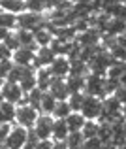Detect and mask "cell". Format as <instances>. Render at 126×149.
Instances as JSON below:
<instances>
[{
	"label": "cell",
	"instance_id": "1",
	"mask_svg": "<svg viewBox=\"0 0 126 149\" xmlns=\"http://www.w3.org/2000/svg\"><path fill=\"white\" fill-rule=\"evenodd\" d=\"M123 115V102L117 100L113 95L104 98V108H102V115H100V123H113L115 119Z\"/></svg>",
	"mask_w": 126,
	"mask_h": 149
},
{
	"label": "cell",
	"instance_id": "2",
	"mask_svg": "<svg viewBox=\"0 0 126 149\" xmlns=\"http://www.w3.org/2000/svg\"><path fill=\"white\" fill-rule=\"evenodd\" d=\"M38 117H40V111L36 108H32L30 104H19L17 106V113H15V125H21L25 128H32L36 125Z\"/></svg>",
	"mask_w": 126,
	"mask_h": 149
},
{
	"label": "cell",
	"instance_id": "3",
	"mask_svg": "<svg viewBox=\"0 0 126 149\" xmlns=\"http://www.w3.org/2000/svg\"><path fill=\"white\" fill-rule=\"evenodd\" d=\"M47 23V17L43 13H36V11H28L25 10L23 13L17 15V26L19 29H26V30H36L43 26Z\"/></svg>",
	"mask_w": 126,
	"mask_h": 149
},
{
	"label": "cell",
	"instance_id": "4",
	"mask_svg": "<svg viewBox=\"0 0 126 149\" xmlns=\"http://www.w3.org/2000/svg\"><path fill=\"white\" fill-rule=\"evenodd\" d=\"M85 93L87 95H92V96L105 98L107 96V93H105V76L89 72L85 77Z\"/></svg>",
	"mask_w": 126,
	"mask_h": 149
},
{
	"label": "cell",
	"instance_id": "5",
	"mask_svg": "<svg viewBox=\"0 0 126 149\" xmlns=\"http://www.w3.org/2000/svg\"><path fill=\"white\" fill-rule=\"evenodd\" d=\"M113 55L109 53V49L107 47H104L100 51V53L96 55V57L92 58V61L89 62V70L92 74H100V76H107V70H109V66L113 64Z\"/></svg>",
	"mask_w": 126,
	"mask_h": 149
},
{
	"label": "cell",
	"instance_id": "6",
	"mask_svg": "<svg viewBox=\"0 0 126 149\" xmlns=\"http://www.w3.org/2000/svg\"><path fill=\"white\" fill-rule=\"evenodd\" d=\"M28 130L30 128H25L21 125H11V130L8 134L6 142H4V147L6 149H23L25 147V142L28 138Z\"/></svg>",
	"mask_w": 126,
	"mask_h": 149
},
{
	"label": "cell",
	"instance_id": "7",
	"mask_svg": "<svg viewBox=\"0 0 126 149\" xmlns=\"http://www.w3.org/2000/svg\"><path fill=\"white\" fill-rule=\"evenodd\" d=\"M0 89H2V95H4V100L11 102V104H25V98H26V93L21 89V85L15 83V81H2L0 83Z\"/></svg>",
	"mask_w": 126,
	"mask_h": 149
},
{
	"label": "cell",
	"instance_id": "8",
	"mask_svg": "<svg viewBox=\"0 0 126 149\" xmlns=\"http://www.w3.org/2000/svg\"><path fill=\"white\" fill-rule=\"evenodd\" d=\"M53 123H55V117L49 115V113H40L36 125L32 127V130L36 132V136L40 140H51L53 138Z\"/></svg>",
	"mask_w": 126,
	"mask_h": 149
},
{
	"label": "cell",
	"instance_id": "9",
	"mask_svg": "<svg viewBox=\"0 0 126 149\" xmlns=\"http://www.w3.org/2000/svg\"><path fill=\"white\" fill-rule=\"evenodd\" d=\"M102 108H104V98L87 95L85 102H83V108H81V113H83L87 119H96L98 121L102 115Z\"/></svg>",
	"mask_w": 126,
	"mask_h": 149
},
{
	"label": "cell",
	"instance_id": "10",
	"mask_svg": "<svg viewBox=\"0 0 126 149\" xmlns=\"http://www.w3.org/2000/svg\"><path fill=\"white\" fill-rule=\"evenodd\" d=\"M57 58V53L53 51L51 45H43V47L36 49V58H34V68H49L53 64V61Z\"/></svg>",
	"mask_w": 126,
	"mask_h": 149
},
{
	"label": "cell",
	"instance_id": "11",
	"mask_svg": "<svg viewBox=\"0 0 126 149\" xmlns=\"http://www.w3.org/2000/svg\"><path fill=\"white\" fill-rule=\"evenodd\" d=\"M102 36H104V32H102L100 29L89 26L83 32L77 34V42H79L83 47H87V45H98V44H102Z\"/></svg>",
	"mask_w": 126,
	"mask_h": 149
},
{
	"label": "cell",
	"instance_id": "12",
	"mask_svg": "<svg viewBox=\"0 0 126 149\" xmlns=\"http://www.w3.org/2000/svg\"><path fill=\"white\" fill-rule=\"evenodd\" d=\"M34 58H36V47H19L13 51L11 61L21 66H30L34 64Z\"/></svg>",
	"mask_w": 126,
	"mask_h": 149
},
{
	"label": "cell",
	"instance_id": "13",
	"mask_svg": "<svg viewBox=\"0 0 126 149\" xmlns=\"http://www.w3.org/2000/svg\"><path fill=\"white\" fill-rule=\"evenodd\" d=\"M53 25H49V21L45 23L43 26L34 30V40H36V45L38 47H43V45H51L53 42Z\"/></svg>",
	"mask_w": 126,
	"mask_h": 149
},
{
	"label": "cell",
	"instance_id": "14",
	"mask_svg": "<svg viewBox=\"0 0 126 149\" xmlns=\"http://www.w3.org/2000/svg\"><path fill=\"white\" fill-rule=\"evenodd\" d=\"M49 93L57 100H68L70 89H68V85H66V77H53V83H51V87H49Z\"/></svg>",
	"mask_w": 126,
	"mask_h": 149
},
{
	"label": "cell",
	"instance_id": "15",
	"mask_svg": "<svg viewBox=\"0 0 126 149\" xmlns=\"http://www.w3.org/2000/svg\"><path fill=\"white\" fill-rule=\"evenodd\" d=\"M53 77H68L70 76V58L68 57H57L53 64L49 66Z\"/></svg>",
	"mask_w": 126,
	"mask_h": 149
},
{
	"label": "cell",
	"instance_id": "16",
	"mask_svg": "<svg viewBox=\"0 0 126 149\" xmlns=\"http://www.w3.org/2000/svg\"><path fill=\"white\" fill-rule=\"evenodd\" d=\"M53 36L60 38L66 42H75L77 40V30L73 25H66V26H55L53 29Z\"/></svg>",
	"mask_w": 126,
	"mask_h": 149
},
{
	"label": "cell",
	"instance_id": "17",
	"mask_svg": "<svg viewBox=\"0 0 126 149\" xmlns=\"http://www.w3.org/2000/svg\"><path fill=\"white\" fill-rule=\"evenodd\" d=\"M66 123L70 127V132H77V130H83V127L87 123V117L81 111H72L66 117Z\"/></svg>",
	"mask_w": 126,
	"mask_h": 149
},
{
	"label": "cell",
	"instance_id": "18",
	"mask_svg": "<svg viewBox=\"0 0 126 149\" xmlns=\"http://www.w3.org/2000/svg\"><path fill=\"white\" fill-rule=\"evenodd\" d=\"M123 32H126V19H119V17H111L109 19L107 26H105V34L120 36Z\"/></svg>",
	"mask_w": 126,
	"mask_h": 149
},
{
	"label": "cell",
	"instance_id": "19",
	"mask_svg": "<svg viewBox=\"0 0 126 149\" xmlns=\"http://www.w3.org/2000/svg\"><path fill=\"white\" fill-rule=\"evenodd\" d=\"M15 34H17L19 42H21V47H36V40H34V30H26V29H15Z\"/></svg>",
	"mask_w": 126,
	"mask_h": 149
},
{
	"label": "cell",
	"instance_id": "20",
	"mask_svg": "<svg viewBox=\"0 0 126 149\" xmlns=\"http://www.w3.org/2000/svg\"><path fill=\"white\" fill-rule=\"evenodd\" d=\"M85 77L87 76H75V74H70L66 77V85L70 89V95L72 93H85Z\"/></svg>",
	"mask_w": 126,
	"mask_h": 149
},
{
	"label": "cell",
	"instance_id": "21",
	"mask_svg": "<svg viewBox=\"0 0 126 149\" xmlns=\"http://www.w3.org/2000/svg\"><path fill=\"white\" fill-rule=\"evenodd\" d=\"M36 79H38V87L42 91H49L51 83H53V74L49 68H38L36 70Z\"/></svg>",
	"mask_w": 126,
	"mask_h": 149
},
{
	"label": "cell",
	"instance_id": "22",
	"mask_svg": "<svg viewBox=\"0 0 126 149\" xmlns=\"http://www.w3.org/2000/svg\"><path fill=\"white\" fill-rule=\"evenodd\" d=\"M70 134V127L66 119H55L53 123V138L51 140H66Z\"/></svg>",
	"mask_w": 126,
	"mask_h": 149
},
{
	"label": "cell",
	"instance_id": "23",
	"mask_svg": "<svg viewBox=\"0 0 126 149\" xmlns=\"http://www.w3.org/2000/svg\"><path fill=\"white\" fill-rule=\"evenodd\" d=\"M0 8H2L4 11H10V13H15V15L23 13V11L26 10L25 0H2V2H0Z\"/></svg>",
	"mask_w": 126,
	"mask_h": 149
},
{
	"label": "cell",
	"instance_id": "24",
	"mask_svg": "<svg viewBox=\"0 0 126 149\" xmlns=\"http://www.w3.org/2000/svg\"><path fill=\"white\" fill-rule=\"evenodd\" d=\"M72 44L73 42H66V40H60V38H53L51 42V47L57 53V57H68L70 49H72Z\"/></svg>",
	"mask_w": 126,
	"mask_h": 149
},
{
	"label": "cell",
	"instance_id": "25",
	"mask_svg": "<svg viewBox=\"0 0 126 149\" xmlns=\"http://www.w3.org/2000/svg\"><path fill=\"white\" fill-rule=\"evenodd\" d=\"M42 98H43V91H42L40 87H36V89H32L30 93H26L25 102H26V104H30L32 108H36L38 111L42 113Z\"/></svg>",
	"mask_w": 126,
	"mask_h": 149
},
{
	"label": "cell",
	"instance_id": "26",
	"mask_svg": "<svg viewBox=\"0 0 126 149\" xmlns=\"http://www.w3.org/2000/svg\"><path fill=\"white\" fill-rule=\"evenodd\" d=\"M85 134L81 130L77 132H70L68 138H66V143H68L70 149H85Z\"/></svg>",
	"mask_w": 126,
	"mask_h": 149
},
{
	"label": "cell",
	"instance_id": "27",
	"mask_svg": "<svg viewBox=\"0 0 126 149\" xmlns=\"http://www.w3.org/2000/svg\"><path fill=\"white\" fill-rule=\"evenodd\" d=\"M89 70V62H85L83 58H72L70 61V74H75V76H87Z\"/></svg>",
	"mask_w": 126,
	"mask_h": 149
},
{
	"label": "cell",
	"instance_id": "28",
	"mask_svg": "<svg viewBox=\"0 0 126 149\" xmlns=\"http://www.w3.org/2000/svg\"><path fill=\"white\" fill-rule=\"evenodd\" d=\"M72 111L73 109H72V106H70L68 100H58L57 106H55V109H53V117L55 119H66Z\"/></svg>",
	"mask_w": 126,
	"mask_h": 149
},
{
	"label": "cell",
	"instance_id": "29",
	"mask_svg": "<svg viewBox=\"0 0 126 149\" xmlns=\"http://www.w3.org/2000/svg\"><path fill=\"white\" fill-rule=\"evenodd\" d=\"M0 109H2V115L6 123H15V113H17V104H11V102L4 100L0 102Z\"/></svg>",
	"mask_w": 126,
	"mask_h": 149
},
{
	"label": "cell",
	"instance_id": "30",
	"mask_svg": "<svg viewBox=\"0 0 126 149\" xmlns=\"http://www.w3.org/2000/svg\"><path fill=\"white\" fill-rule=\"evenodd\" d=\"M57 98H55L53 95H51L49 91H43V98H42V113H49V115H53V109L55 106H57Z\"/></svg>",
	"mask_w": 126,
	"mask_h": 149
},
{
	"label": "cell",
	"instance_id": "31",
	"mask_svg": "<svg viewBox=\"0 0 126 149\" xmlns=\"http://www.w3.org/2000/svg\"><path fill=\"white\" fill-rule=\"evenodd\" d=\"M0 26H6V29L15 30V29H17V15L2 10V11H0Z\"/></svg>",
	"mask_w": 126,
	"mask_h": 149
},
{
	"label": "cell",
	"instance_id": "32",
	"mask_svg": "<svg viewBox=\"0 0 126 149\" xmlns=\"http://www.w3.org/2000/svg\"><path fill=\"white\" fill-rule=\"evenodd\" d=\"M124 72H126V61H113V64L109 66V70H107V76L120 79V77L124 76Z\"/></svg>",
	"mask_w": 126,
	"mask_h": 149
},
{
	"label": "cell",
	"instance_id": "33",
	"mask_svg": "<svg viewBox=\"0 0 126 149\" xmlns=\"http://www.w3.org/2000/svg\"><path fill=\"white\" fill-rule=\"evenodd\" d=\"M98 130H100V123L96 119H87L81 132L85 134V138H94V136H98Z\"/></svg>",
	"mask_w": 126,
	"mask_h": 149
},
{
	"label": "cell",
	"instance_id": "34",
	"mask_svg": "<svg viewBox=\"0 0 126 149\" xmlns=\"http://www.w3.org/2000/svg\"><path fill=\"white\" fill-rule=\"evenodd\" d=\"M19 85H21V89H23L25 93H30L32 89H36V87H38L36 72H32V74H28V76H25L21 81H19Z\"/></svg>",
	"mask_w": 126,
	"mask_h": 149
},
{
	"label": "cell",
	"instance_id": "35",
	"mask_svg": "<svg viewBox=\"0 0 126 149\" xmlns=\"http://www.w3.org/2000/svg\"><path fill=\"white\" fill-rule=\"evenodd\" d=\"M85 96H87V93H72V95L68 96V102H70V106H72L73 111H81Z\"/></svg>",
	"mask_w": 126,
	"mask_h": 149
},
{
	"label": "cell",
	"instance_id": "36",
	"mask_svg": "<svg viewBox=\"0 0 126 149\" xmlns=\"http://www.w3.org/2000/svg\"><path fill=\"white\" fill-rule=\"evenodd\" d=\"M25 6L28 11L43 13V11H47V0H25Z\"/></svg>",
	"mask_w": 126,
	"mask_h": 149
},
{
	"label": "cell",
	"instance_id": "37",
	"mask_svg": "<svg viewBox=\"0 0 126 149\" xmlns=\"http://www.w3.org/2000/svg\"><path fill=\"white\" fill-rule=\"evenodd\" d=\"M109 53L113 55V58L115 61H126V47L124 45H120L119 42H115L113 45H109Z\"/></svg>",
	"mask_w": 126,
	"mask_h": 149
},
{
	"label": "cell",
	"instance_id": "38",
	"mask_svg": "<svg viewBox=\"0 0 126 149\" xmlns=\"http://www.w3.org/2000/svg\"><path fill=\"white\" fill-rule=\"evenodd\" d=\"M85 149H107V146H105V142L100 136H94V138L85 140Z\"/></svg>",
	"mask_w": 126,
	"mask_h": 149
},
{
	"label": "cell",
	"instance_id": "39",
	"mask_svg": "<svg viewBox=\"0 0 126 149\" xmlns=\"http://www.w3.org/2000/svg\"><path fill=\"white\" fill-rule=\"evenodd\" d=\"M13 64L15 62L11 61V58H6V61H0V79H6L8 76H10V72H11V68H13Z\"/></svg>",
	"mask_w": 126,
	"mask_h": 149
},
{
	"label": "cell",
	"instance_id": "40",
	"mask_svg": "<svg viewBox=\"0 0 126 149\" xmlns=\"http://www.w3.org/2000/svg\"><path fill=\"white\" fill-rule=\"evenodd\" d=\"M4 44H6L11 51H15V49L21 47V42H19V38H17V34H15V30H11V34L6 38V40H4Z\"/></svg>",
	"mask_w": 126,
	"mask_h": 149
},
{
	"label": "cell",
	"instance_id": "41",
	"mask_svg": "<svg viewBox=\"0 0 126 149\" xmlns=\"http://www.w3.org/2000/svg\"><path fill=\"white\" fill-rule=\"evenodd\" d=\"M38 142H40V138H38V136H36V132H34L32 128H30V130H28V138H26L25 147H23V149H34V147L38 146Z\"/></svg>",
	"mask_w": 126,
	"mask_h": 149
},
{
	"label": "cell",
	"instance_id": "42",
	"mask_svg": "<svg viewBox=\"0 0 126 149\" xmlns=\"http://www.w3.org/2000/svg\"><path fill=\"white\" fill-rule=\"evenodd\" d=\"M11 125L13 123H2L0 125V146H4V142H6L8 134H10V130H11Z\"/></svg>",
	"mask_w": 126,
	"mask_h": 149
},
{
	"label": "cell",
	"instance_id": "43",
	"mask_svg": "<svg viewBox=\"0 0 126 149\" xmlns=\"http://www.w3.org/2000/svg\"><path fill=\"white\" fill-rule=\"evenodd\" d=\"M13 57V51L8 47L4 42H0V61H6V58H11Z\"/></svg>",
	"mask_w": 126,
	"mask_h": 149
},
{
	"label": "cell",
	"instance_id": "44",
	"mask_svg": "<svg viewBox=\"0 0 126 149\" xmlns=\"http://www.w3.org/2000/svg\"><path fill=\"white\" fill-rule=\"evenodd\" d=\"M113 96L120 102H126V85H119V87L115 89V93H113Z\"/></svg>",
	"mask_w": 126,
	"mask_h": 149
},
{
	"label": "cell",
	"instance_id": "45",
	"mask_svg": "<svg viewBox=\"0 0 126 149\" xmlns=\"http://www.w3.org/2000/svg\"><path fill=\"white\" fill-rule=\"evenodd\" d=\"M34 149H53V140H40Z\"/></svg>",
	"mask_w": 126,
	"mask_h": 149
},
{
	"label": "cell",
	"instance_id": "46",
	"mask_svg": "<svg viewBox=\"0 0 126 149\" xmlns=\"http://www.w3.org/2000/svg\"><path fill=\"white\" fill-rule=\"evenodd\" d=\"M53 149H70L66 140H53Z\"/></svg>",
	"mask_w": 126,
	"mask_h": 149
},
{
	"label": "cell",
	"instance_id": "47",
	"mask_svg": "<svg viewBox=\"0 0 126 149\" xmlns=\"http://www.w3.org/2000/svg\"><path fill=\"white\" fill-rule=\"evenodd\" d=\"M11 34V29H6V26H0V42H4L8 36Z\"/></svg>",
	"mask_w": 126,
	"mask_h": 149
},
{
	"label": "cell",
	"instance_id": "48",
	"mask_svg": "<svg viewBox=\"0 0 126 149\" xmlns=\"http://www.w3.org/2000/svg\"><path fill=\"white\" fill-rule=\"evenodd\" d=\"M117 42H119L120 45H124V47H126V32H123L120 36H117Z\"/></svg>",
	"mask_w": 126,
	"mask_h": 149
},
{
	"label": "cell",
	"instance_id": "49",
	"mask_svg": "<svg viewBox=\"0 0 126 149\" xmlns=\"http://www.w3.org/2000/svg\"><path fill=\"white\" fill-rule=\"evenodd\" d=\"M123 117L126 119V102H123Z\"/></svg>",
	"mask_w": 126,
	"mask_h": 149
},
{
	"label": "cell",
	"instance_id": "50",
	"mask_svg": "<svg viewBox=\"0 0 126 149\" xmlns=\"http://www.w3.org/2000/svg\"><path fill=\"white\" fill-rule=\"evenodd\" d=\"M120 85H126V72H124V76L120 77Z\"/></svg>",
	"mask_w": 126,
	"mask_h": 149
},
{
	"label": "cell",
	"instance_id": "51",
	"mask_svg": "<svg viewBox=\"0 0 126 149\" xmlns=\"http://www.w3.org/2000/svg\"><path fill=\"white\" fill-rule=\"evenodd\" d=\"M2 123H6V121H4V115H2V109H0V125Z\"/></svg>",
	"mask_w": 126,
	"mask_h": 149
},
{
	"label": "cell",
	"instance_id": "52",
	"mask_svg": "<svg viewBox=\"0 0 126 149\" xmlns=\"http://www.w3.org/2000/svg\"><path fill=\"white\" fill-rule=\"evenodd\" d=\"M123 128H124V136H126V119H124V123H123Z\"/></svg>",
	"mask_w": 126,
	"mask_h": 149
},
{
	"label": "cell",
	"instance_id": "53",
	"mask_svg": "<svg viewBox=\"0 0 126 149\" xmlns=\"http://www.w3.org/2000/svg\"><path fill=\"white\" fill-rule=\"evenodd\" d=\"M117 149H126V143H123V146H119Z\"/></svg>",
	"mask_w": 126,
	"mask_h": 149
},
{
	"label": "cell",
	"instance_id": "54",
	"mask_svg": "<svg viewBox=\"0 0 126 149\" xmlns=\"http://www.w3.org/2000/svg\"><path fill=\"white\" fill-rule=\"evenodd\" d=\"M0 149H6V147H4V146H0Z\"/></svg>",
	"mask_w": 126,
	"mask_h": 149
},
{
	"label": "cell",
	"instance_id": "55",
	"mask_svg": "<svg viewBox=\"0 0 126 149\" xmlns=\"http://www.w3.org/2000/svg\"><path fill=\"white\" fill-rule=\"evenodd\" d=\"M0 11H2V8H0Z\"/></svg>",
	"mask_w": 126,
	"mask_h": 149
},
{
	"label": "cell",
	"instance_id": "56",
	"mask_svg": "<svg viewBox=\"0 0 126 149\" xmlns=\"http://www.w3.org/2000/svg\"><path fill=\"white\" fill-rule=\"evenodd\" d=\"M0 83H2V79H0Z\"/></svg>",
	"mask_w": 126,
	"mask_h": 149
},
{
	"label": "cell",
	"instance_id": "57",
	"mask_svg": "<svg viewBox=\"0 0 126 149\" xmlns=\"http://www.w3.org/2000/svg\"><path fill=\"white\" fill-rule=\"evenodd\" d=\"M0 2H2V0H0Z\"/></svg>",
	"mask_w": 126,
	"mask_h": 149
}]
</instances>
